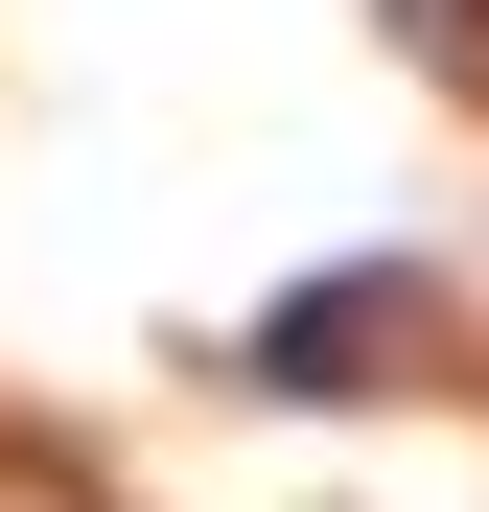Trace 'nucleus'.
<instances>
[{
    "instance_id": "nucleus-1",
    "label": "nucleus",
    "mask_w": 489,
    "mask_h": 512,
    "mask_svg": "<svg viewBox=\"0 0 489 512\" xmlns=\"http://www.w3.org/2000/svg\"><path fill=\"white\" fill-rule=\"evenodd\" d=\"M396 350H420V280H396V256H350V280H303L233 373H257V396H373Z\"/></svg>"
},
{
    "instance_id": "nucleus-2",
    "label": "nucleus",
    "mask_w": 489,
    "mask_h": 512,
    "mask_svg": "<svg viewBox=\"0 0 489 512\" xmlns=\"http://www.w3.org/2000/svg\"><path fill=\"white\" fill-rule=\"evenodd\" d=\"M0 512H94V466H47V443H0Z\"/></svg>"
}]
</instances>
